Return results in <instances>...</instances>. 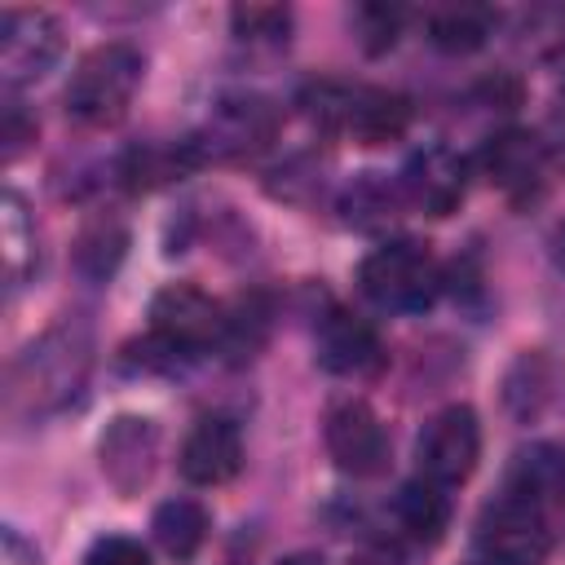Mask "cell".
<instances>
[{
    "mask_svg": "<svg viewBox=\"0 0 565 565\" xmlns=\"http://www.w3.org/2000/svg\"><path fill=\"white\" fill-rule=\"evenodd\" d=\"M93 322L79 313H62L49 322L9 366L4 380V411L13 419H49L75 406L93 375Z\"/></svg>",
    "mask_w": 565,
    "mask_h": 565,
    "instance_id": "obj_1",
    "label": "cell"
},
{
    "mask_svg": "<svg viewBox=\"0 0 565 565\" xmlns=\"http://www.w3.org/2000/svg\"><path fill=\"white\" fill-rule=\"evenodd\" d=\"M141 71H146V57L128 40H106V44L88 49L79 57V66L71 71V84H66V97H62L66 115L84 128L119 124L128 115L132 97H137Z\"/></svg>",
    "mask_w": 565,
    "mask_h": 565,
    "instance_id": "obj_2",
    "label": "cell"
},
{
    "mask_svg": "<svg viewBox=\"0 0 565 565\" xmlns=\"http://www.w3.org/2000/svg\"><path fill=\"white\" fill-rule=\"evenodd\" d=\"M300 106L327 132H344V137H353L362 146L397 141L406 132V124H411V102L402 93H388V88H375V84L322 79V84L305 88Z\"/></svg>",
    "mask_w": 565,
    "mask_h": 565,
    "instance_id": "obj_3",
    "label": "cell"
},
{
    "mask_svg": "<svg viewBox=\"0 0 565 565\" xmlns=\"http://www.w3.org/2000/svg\"><path fill=\"white\" fill-rule=\"evenodd\" d=\"M358 287L388 313H419L441 291V265L415 238H384L358 265Z\"/></svg>",
    "mask_w": 565,
    "mask_h": 565,
    "instance_id": "obj_4",
    "label": "cell"
},
{
    "mask_svg": "<svg viewBox=\"0 0 565 565\" xmlns=\"http://www.w3.org/2000/svg\"><path fill=\"white\" fill-rule=\"evenodd\" d=\"M278 132V110L274 102L256 97V93H234L221 97L207 119L181 141L185 163H234V159H252L256 150H265Z\"/></svg>",
    "mask_w": 565,
    "mask_h": 565,
    "instance_id": "obj_5",
    "label": "cell"
},
{
    "mask_svg": "<svg viewBox=\"0 0 565 565\" xmlns=\"http://www.w3.org/2000/svg\"><path fill=\"white\" fill-rule=\"evenodd\" d=\"M225 335V309L199 291L194 282H168L150 300V340L168 358H190L203 349H221Z\"/></svg>",
    "mask_w": 565,
    "mask_h": 565,
    "instance_id": "obj_6",
    "label": "cell"
},
{
    "mask_svg": "<svg viewBox=\"0 0 565 565\" xmlns=\"http://www.w3.org/2000/svg\"><path fill=\"white\" fill-rule=\"evenodd\" d=\"M477 552L490 565H543L552 552V516L516 494H499L477 516Z\"/></svg>",
    "mask_w": 565,
    "mask_h": 565,
    "instance_id": "obj_7",
    "label": "cell"
},
{
    "mask_svg": "<svg viewBox=\"0 0 565 565\" xmlns=\"http://www.w3.org/2000/svg\"><path fill=\"white\" fill-rule=\"evenodd\" d=\"M481 459V424H477V411L455 402L446 411H437L419 441H415V463H419V477L450 490V486H463L472 477Z\"/></svg>",
    "mask_w": 565,
    "mask_h": 565,
    "instance_id": "obj_8",
    "label": "cell"
},
{
    "mask_svg": "<svg viewBox=\"0 0 565 565\" xmlns=\"http://www.w3.org/2000/svg\"><path fill=\"white\" fill-rule=\"evenodd\" d=\"M322 437H327V455L349 477H380L388 468V455H393L388 428L362 397L335 402L322 419Z\"/></svg>",
    "mask_w": 565,
    "mask_h": 565,
    "instance_id": "obj_9",
    "label": "cell"
},
{
    "mask_svg": "<svg viewBox=\"0 0 565 565\" xmlns=\"http://www.w3.org/2000/svg\"><path fill=\"white\" fill-rule=\"evenodd\" d=\"M62 57V26L44 9H4L0 18V79L9 88L35 84Z\"/></svg>",
    "mask_w": 565,
    "mask_h": 565,
    "instance_id": "obj_10",
    "label": "cell"
},
{
    "mask_svg": "<svg viewBox=\"0 0 565 565\" xmlns=\"http://www.w3.org/2000/svg\"><path fill=\"white\" fill-rule=\"evenodd\" d=\"M313 358L331 375L371 380L384 366V340L362 313H353L344 305H331L313 322Z\"/></svg>",
    "mask_w": 565,
    "mask_h": 565,
    "instance_id": "obj_11",
    "label": "cell"
},
{
    "mask_svg": "<svg viewBox=\"0 0 565 565\" xmlns=\"http://www.w3.org/2000/svg\"><path fill=\"white\" fill-rule=\"evenodd\" d=\"M97 459L115 494H141L159 463V424L150 415H115L97 441Z\"/></svg>",
    "mask_w": 565,
    "mask_h": 565,
    "instance_id": "obj_12",
    "label": "cell"
},
{
    "mask_svg": "<svg viewBox=\"0 0 565 565\" xmlns=\"http://www.w3.org/2000/svg\"><path fill=\"white\" fill-rule=\"evenodd\" d=\"M402 199L424 216H450L468 194V159L441 141L415 150L402 168Z\"/></svg>",
    "mask_w": 565,
    "mask_h": 565,
    "instance_id": "obj_13",
    "label": "cell"
},
{
    "mask_svg": "<svg viewBox=\"0 0 565 565\" xmlns=\"http://www.w3.org/2000/svg\"><path fill=\"white\" fill-rule=\"evenodd\" d=\"M543 168H547V150L539 141V132L525 128H503L481 146V172L494 190H503L508 199H530L543 185Z\"/></svg>",
    "mask_w": 565,
    "mask_h": 565,
    "instance_id": "obj_14",
    "label": "cell"
},
{
    "mask_svg": "<svg viewBox=\"0 0 565 565\" xmlns=\"http://www.w3.org/2000/svg\"><path fill=\"white\" fill-rule=\"evenodd\" d=\"M181 477L190 486H225L238 477L243 468V433L234 419L225 415H207L190 428V437L181 441V459H177Z\"/></svg>",
    "mask_w": 565,
    "mask_h": 565,
    "instance_id": "obj_15",
    "label": "cell"
},
{
    "mask_svg": "<svg viewBox=\"0 0 565 565\" xmlns=\"http://www.w3.org/2000/svg\"><path fill=\"white\" fill-rule=\"evenodd\" d=\"M503 494H516L547 516L561 512L565 508V446L556 441L521 446L503 472Z\"/></svg>",
    "mask_w": 565,
    "mask_h": 565,
    "instance_id": "obj_16",
    "label": "cell"
},
{
    "mask_svg": "<svg viewBox=\"0 0 565 565\" xmlns=\"http://www.w3.org/2000/svg\"><path fill=\"white\" fill-rule=\"evenodd\" d=\"M0 260H4V291L9 296H18L40 265L35 221H31L26 199L18 190H4V199H0Z\"/></svg>",
    "mask_w": 565,
    "mask_h": 565,
    "instance_id": "obj_17",
    "label": "cell"
},
{
    "mask_svg": "<svg viewBox=\"0 0 565 565\" xmlns=\"http://www.w3.org/2000/svg\"><path fill=\"white\" fill-rule=\"evenodd\" d=\"M393 521H397V530H402L406 539H415V543H437L441 530L450 525V499H446L441 486L415 477V481H406V486L393 494Z\"/></svg>",
    "mask_w": 565,
    "mask_h": 565,
    "instance_id": "obj_18",
    "label": "cell"
},
{
    "mask_svg": "<svg viewBox=\"0 0 565 565\" xmlns=\"http://www.w3.org/2000/svg\"><path fill=\"white\" fill-rule=\"evenodd\" d=\"M402 185H388L380 172H362L353 177V185L340 194V212L353 230H366V234H380L397 221V207H402Z\"/></svg>",
    "mask_w": 565,
    "mask_h": 565,
    "instance_id": "obj_19",
    "label": "cell"
},
{
    "mask_svg": "<svg viewBox=\"0 0 565 565\" xmlns=\"http://www.w3.org/2000/svg\"><path fill=\"white\" fill-rule=\"evenodd\" d=\"M150 530H154V543L172 561H194V552L207 543L212 521H207V508L199 499H168V503H159Z\"/></svg>",
    "mask_w": 565,
    "mask_h": 565,
    "instance_id": "obj_20",
    "label": "cell"
},
{
    "mask_svg": "<svg viewBox=\"0 0 565 565\" xmlns=\"http://www.w3.org/2000/svg\"><path fill=\"white\" fill-rule=\"evenodd\" d=\"M499 26V13L490 4H446L428 18V40L441 53H477Z\"/></svg>",
    "mask_w": 565,
    "mask_h": 565,
    "instance_id": "obj_21",
    "label": "cell"
},
{
    "mask_svg": "<svg viewBox=\"0 0 565 565\" xmlns=\"http://www.w3.org/2000/svg\"><path fill=\"white\" fill-rule=\"evenodd\" d=\"M124 247H128L124 221L97 216V221H88V225L79 230V238H75V247H71V260H75V269H79L88 282H102V278H110V274L119 269Z\"/></svg>",
    "mask_w": 565,
    "mask_h": 565,
    "instance_id": "obj_22",
    "label": "cell"
},
{
    "mask_svg": "<svg viewBox=\"0 0 565 565\" xmlns=\"http://www.w3.org/2000/svg\"><path fill=\"white\" fill-rule=\"evenodd\" d=\"M230 26L238 40L247 44H265L278 49L291 35V9L287 4H234L230 9Z\"/></svg>",
    "mask_w": 565,
    "mask_h": 565,
    "instance_id": "obj_23",
    "label": "cell"
},
{
    "mask_svg": "<svg viewBox=\"0 0 565 565\" xmlns=\"http://www.w3.org/2000/svg\"><path fill=\"white\" fill-rule=\"evenodd\" d=\"M353 26H358V40L366 53H384L393 49L397 31H402V9L393 4H358L353 9Z\"/></svg>",
    "mask_w": 565,
    "mask_h": 565,
    "instance_id": "obj_24",
    "label": "cell"
},
{
    "mask_svg": "<svg viewBox=\"0 0 565 565\" xmlns=\"http://www.w3.org/2000/svg\"><path fill=\"white\" fill-rule=\"evenodd\" d=\"M543 358H534V353H525L516 366H512V375H508V402H512V411L516 415H534L539 406H543V397H547V388H543Z\"/></svg>",
    "mask_w": 565,
    "mask_h": 565,
    "instance_id": "obj_25",
    "label": "cell"
},
{
    "mask_svg": "<svg viewBox=\"0 0 565 565\" xmlns=\"http://www.w3.org/2000/svg\"><path fill=\"white\" fill-rule=\"evenodd\" d=\"M84 565H150V552L137 539H128V534H102L88 547Z\"/></svg>",
    "mask_w": 565,
    "mask_h": 565,
    "instance_id": "obj_26",
    "label": "cell"
},
{
    "mask_svg": "<svg viewBox=\"0 0 565 565\" xmlns=\"http://www.w3.org/2000/svg\"><path fill=\"white\" fill-rule=\"evenodd\" d=\"M35 141V119L22 110V102H4V128H0V154H4V163H13L26 146Z\"/></svg>",
    "mask_w": 565,
    "mask_h": 565,
    "instance_id": "obj_27",
    "label": "cell"
},
{
    "mask_svg": "<svg viewBox=\"0 0 565 565\" xmlns=\"http://www.w3.org/2000/svg\"><path fill=\"white\" fill-rule=\"evenodd\" d=\"M543 150H547V163L565 172V88L552 97L547 106V119H543V132H539Z\"/></svg>",
    "mask_w": 565,
    "mask_h": 565,
    "instance_id": "obj_28",
    "label": "cell"
},
{
    "mask_svg": "<svg viewBox=\"0 0 565 565\" xmlns=\"http://www.w3.org/2000/svg\"><path fill=\"white\" fill-rule=\"evenodd\" d=\"M353 565H406V561H402V552H397V547H384V543H380V547L362 552Z\"/></svg>",
    "mask_w": 565,
    "mask_h": 565,
    "instance_id": "obj_29",
    "label": "cell"
},
{
    "mask_svg": "<svg viewBox=\"0 0 565 565\" xmlns=\"http://www.w3.org/2000/svg\"><path fill=\"white\" fill-rule=\"evenodd\" d=\"M282 565H322V561H313V556H291V561H282Z\"/></svg>",
    "mask_w": 565,
    "mask_h": 565,
    "instance_id": "obj_30",
    "label": "cell"
},
{
    "mask_svg": "<svg viewBox=\"0 0 565 565\" xmlns=\"http://www.w3.org/2000/svg\"><path fill=\"white\" fill-rule=\"evenodd\" d=\"M556 243H561V256H565V225H561V234H556Z\"/></svg>",
    "mask_w": 565,
    "mask_h": 565,
    "instance_id": "obj_31",
    "label": "cell"
},
{
    "mask_svg": "<svg viewBox=\"0 0 565 565\" xmlns=\"http://www.w3.org/2000/svg\"><path fill=\"white\" fill-rule=\"evenodd\" d=\"M486 565H490V561H486Z\"/></svg>",
    "mask_w": 565,
    "mask_h": 565,
    "instance_id": "obj_32",
    "label": "cell"
}]
</instances>
